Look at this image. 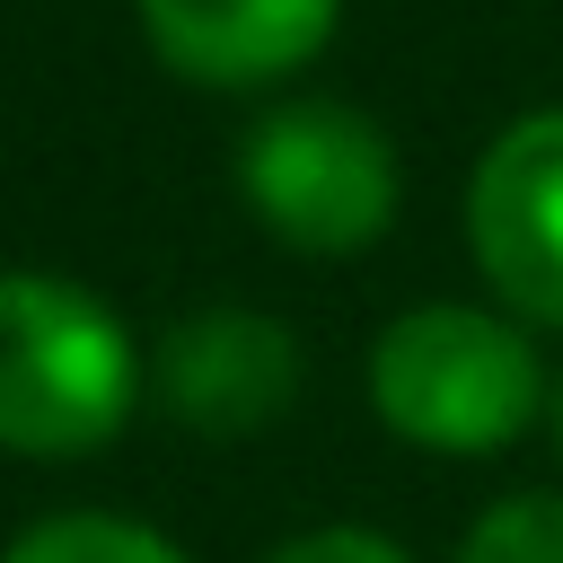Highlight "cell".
<instances>
[{"instance_id": "8992f818", "label": "cell", "mask_w": 563, "mask_h": 563, "mask_svg": "<svg viewBox=\"0 0 563 563\" xmlns=\"http://www.w3.org/2000/svg\"><path fill=\"white\" fill-rule=\"evenodd\" d=\"M150 53L194 88H273L308 70L343 0H132Z\"/></svg>"}, {"instance_id": "277c9868", "label": "cell", "mask_w": 563, "mask_h": 563, "mask_svg": "<svg viewBox=\"0 0 563 563\" xmlns=\"http://www.w3.org/2000/svg\"><path fill=\"white\" fill-rule=\"evenodd\" d=\"M466 246L501 317L563 325V106L501 123L466 176Z\"/></svg>"}, {"instance_id": "30bf717a", "label": "cell", "mask_w": 563, "mask_h": 563, "mask_svg": "<svg viewBox=\"0 0 563 563\" xmlns=\"http://www.w3.org/2000/svg\"><path fill=\"white\" fill-rule=\"evenodd\" d=\"M554 440H563V396H554Z\"/></svg>"}, {"instance_id": "7a4b0ae2", "label": "cell", "mask_w": 563, "mask_h": 563, "mask_svg": "<svg viewBox=\"0 0 563 563\" xmlns=\"http://www.w3.org/2000/svg\"><path fill=\"white\" fill-rule=\"evenodd\" d=\"M369 405L396 440L440 457L510 449L545 405V361L519 317L475 299H422L369 343Z\"/></svg>"}, {"instance_id": "ba28073f", "label": "cell", "mask_w": 563, "mask_h": 563, "mask_svg": "<svg viewBox=\"0 0 563 563\" xmlns=\"http://www.w3.org/2000/svg\"><path fill=\"white\" fill-rule=\"evenodd\" d=\"M457 563H563V493H510V501H493L466 528Z\"/></svg>"}, {"instance_id": "52a82bcc", "label": "cell", "mask_w": 563, "mask_h": 563, "mask_svg": "<svg viewBox=\"0 0 563 563\" xmlns=\"http://www.w3.org/2000/svg\"><path fill=\"white\" fill-rule=\"evenodd\" d=\"M0 563H185L150 519H123V510H62V519H35L26 537H9Z\"/></svg>"}, {"instance_id": "9c48e42d", "label": "cell", "mask_w": 563, "mask_h": 563, "mask_svg": "<svg viewBox=\"0 0 563 563\" xmlns=\"http://www.w3.org/2000/svg\"><path fill=\"white\" fill-rule=\"evenodd\" d=\"M264 563H413L396 537H378V528H308V537H290V545H273Z\"/></svg>"}, {"instance_id": "6da1fadb", "label": "cell", "mask_w": 563, "mask_h": 563, "mask_svg": "<svg viewBox=\"0 0 563 563\" xmlns=\"http://www.w3.org/2000/svg\"><path fill=\"white\" fill-rule=\"evenodd\" d=\"M150 369L123 317L62 273H0V449L9 457H88L106 449Z\"/></svg>"}, {"instance_id": "5b68a950", "label": "cell", "mask_w": 563, "mask_h": 563, "mask_svg": "<svg viewBox=\"0 0 563 563\" xmlns=\"http://www.w3.org/2000/svg\"><path fill=\"white\" fill-rule=\"evenodd\" d=\"M150 387L185 431L238 440L264 431L273 413H290L299 396V343L264 317V308H194L158 334L150 352Z\"/></svg>"}, {"instance_id": "3957f363", "label": "cell", "mask_w": 563, "mask_h": 563, "mask_svg": "<svg viewBox=\"0 0 563 563\" xmlns=\"http://www.w3.org/2000/svg\"><path fill=\"white\" fill-rule=\"evenodd\" d=\"M238 194L290 255H361L396 220V150L361 106L290 97L246 123Z\"/></svg>"}]
</instances>
